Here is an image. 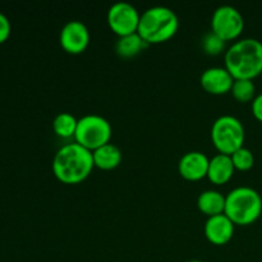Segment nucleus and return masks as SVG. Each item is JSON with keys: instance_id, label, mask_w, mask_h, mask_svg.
Segmentation results:
<instances>
[{"instance_id": "f257e3e1", "label": "nucleus", "mask_w": 262, "mask_h": 262, "mask_svg": "<svg viewBox=\"0 0 262 262\" xmlns=\"http://www.w3.org/2000/svg\"><path fill=\"white\" fill-rule=\"evenodd\" d=\"M94 166L92 151L77 142L61 146L53 159L54 176L66 184L83 182L91 174Z\"/></svg>"}, {"instance_id": "f03ea898", "label": "nucleus", "mask_w": 262, "mask_h": 262, "mask_svg": "<svg viewBox=\"0 0 262 262\" xmlns=\"http://www.w3.org/2000/svg\"><path fill=\"white\" fill-rule=\"evenodd\" d=\"M225 68L234 79H253L262 73V42L257 38L238 40L225 53Z\"/></svg>"}, {"instance_id": "7ed1b4c3", "label": "nucleus", "mask_w": 262, "mask_h": 262, "mask_svg": "<svg viewBox=\"0 0 262 262\" xmlns=\"http://www.w3.org/2000/svg\"><path fill=\"white\" fill-rule=\"evenodd\" d=\"M178 27V15L173 9L163 5H155L141 13L137 32L150 45L168 41L176 35Z\"/></svg>"}, {"instance_id": "20e7f679", "label": "nucleus", "mask_w": 262, "mask_h": 262, "mask_svg": "<svg viewBox=\"0 0 262 262\" xmlns=\"http://www.w3.org/2000/svg\"><path fill=\"white\" fill-rule=\"evenodd\" d=\"M262 197L248 186L235 187L225 196L224 214L237 225H248L260 217Z\"/></svg>"}, {"instance_id": "39448f33", "label": "nucleus", "mask_w": 262, "mask_h": 262, "mask_svg": "<svg viewBox=\"0 0 262 262\" xmlns=\"http://www.w3.org/2000/svg\"><path fill=\"white\" fill-rule=\"evenodd\" d=\"M246 132L242 122L234 115H220L211 127V140L219 152L232 155L245 143Z\"/></svg>"}, {"instance_id": "423d86ee", "label": "nucleus", "mask_w": 262, "mask_h": 262, "mask_svg": "<svg viewBox=\"0 0 262 262\" xmlns=\"http://www.w3.org/2000/svg\"><path fill=\"white\" fill-rule=\"evenodd\" d=\"M112 133V124L106 118L99 114H87L78 119L74 138L77 143L94 151L109 143Z\"/></svg>"}, {"instance_id": "0eeeda50", "label": "nucleus", "mask_w": 262, "mask_h": 262, "mask_svg": "<svg viewBox=\"0 0 262 262\" xmlns=\"http://www.w3.org/2000/svg\"><path fill=\"white\" fill-rule=\"evenodd\" d=\"M245 28L242 13L233 5H220L214 10L211 18V31L224 41L237 38Z\"/></svg>"}, {"instance_id": "6e6552de", "label": "nucleus", "mask_w": 262, "mask_h": 262, "mask_svg": "<svg viewBox=\"0 0 262 262\" xmlns=\"http://www.w3.org/2000/svg\"><path fill=\"white\" fill-rule=\"evenodd\" d=\"M141 13L128 2H117L107 10V25L119 37L136 33L140 25Z\"/></svg>"}, {"instance_id": "1a4fd4ad", "label": "nucleus", "mask_w": 262, "mask_h": 262, "mask_svg": "<svg viewBox=\"0 0 262 262\" xmlns=\"http://www.w3.org/2000/svg\"><path fill=\"white\" fill-rule=\"evenodd\" d=\"M59 41L67 53L81 54L90 43V31L81 20H69L61 28Z\"/></svg>"}, {"instance_id": "9d476101", "label": "nucleus", "mask_w": 262, "mask_h": 262, "mask_svg": "<svg viewBox=\"0 0 262 262\" xmlns=\"http://www.w3.org/2000/svg\"><path fill=\"white\" fill-rule=\"evenodd\" d=\"M200 82L204 90L210 94L223 95L230 92L234 77L225 67H211L202 72Z\"/></svg>"}, {"instance_id": "9b49d317", "label": "nucleus", "mask_w": 262, "mask_h": 262, "mask_svg": "<svg viewBox=\"0 0 262 262\" xmlns=\"http://www.w3.org/2000/svg\"><path fill=\"white\" fill-rule=\"evenodd\" d=\"M210 159L201 151H188L181 158L178 170L188 181H199L207 176Z\"/></svg>"}, {"instance_id": "f8f14e48", "label": "nucleus", "mask_w": 262, "mask_h": 262, "mask_svg": "<svg viewBox=\"0 0 262 262\" xmlns=\"http://www.w3.org/2000/svg\"><path fill=\"white\" fill-rule=\"evenodd\" d=\"M234 223L223 212L207 217L205 223V235L214 245H225L234 234Z\"/></svg>"}, {"instance_id": "ddd939ff", "label": "nucleus", "mask_w": 262, "mask_h": 262, "mask_svg": "<svg viewBox=\"0 0 262 262\" xmlns=\"http://www.w3.org/2000/svg\"><path fill=\"white\" fill-rule=\"evenodd\" d=\"M234 169L230 155L219 152L210 159L207 177L214 184H224L232 178Z\"/></svg>"}, {"instance_id": "4468645a", "label": "nucleus", "mask_w": 262, "mask_h": 262, "mask_svg": "<svg viewBox=\"0 0 262 262\" xmlns=\"http://www.w3.org/2000/svg\"><path fill=\"white\" fill-rule=\"evenodd\" d=\"M95 166L102 170H112L122 163V151L114 143L109 142L92 151Z\"/></svg>"}, {"instance_id": "2eb2a0df", "label": "nucleus", "mask_w": 262, "mask_h": 262, "mask_svg": "<svg viewBox=\"0 0 262 262\" xmlns=\"http://www.w3.org/2000/svg\"><path fill=\"white\" fill-rule=\"evenodd\" d=\"M197 206L209 216L223 214L225 210V196L222 192L215 189H206L200 193L197 199Z\"/></svg>"}, {"instance_id": "dca6fc26", "label": "nucleus", "mask_w": 262, "mask_h": 262, "mask_svg": "<svg viewBox=\"0 0 262 262\" xmlns=\"http://www.w3.org/2000/svg\"><path fill=\"white\" fill-rule=\"evenodd\" d=\"M147 46L148 43L138 35V32H136L118 38L115 43V51L122 58H133L145 50Z\"/></svg>"}, {"instance_id": "f3484780", "label": "nucleus", "mask_w": 262, "mask_h": 262, "mask_svg": "<svg viewBox=\"0 0 262 262\" xmlns=\"http://www.w3.org/2000/svg\"><path fill=\"white\" fill-rule=\"evenodd\" d=\"M78 124V119L73 114L68 112L59 113L55 115L53 120V129L56 136L61 138H71L74 137Z\"/></svg>"}, {"instance_id": "a211bd4d", "label": "nucleus", "mask_w": 262, "mask_h": 262, "mask_svg": "<svg viewBox=\"0 0 262 262\" xmlns=\"http://www.w3.org/2000/svg\"><path fill=\"white\" fill-rule=\"evenodd\" d=\"M230 92L239 102L253 101L256 97V86L252 79H234Z\"/></svg>"}, {"instance_id": "6ab92c4d", "label": "nucleus", "mask_w": 262, "mask_h": 262, "mask_svg": "<svg viewBox=\"0 0 262 262\" xmlns=\"http://www.w3.org/2000/svg\"><path fill=\"white\" fill-rule=\"evenodd\" d=\"M230 158H232L233 164H234V168L238 169V170H250L253 166V164H255L253 152L250 148L245 147V146L235 150L230 155Z\"/></svg>"}, {"instance_id": "aec40b11", "label": "nucleus", "mask_w": 262, "mask_h": 262, "mask_svg": "<svg viewBox=\"0 0 262 262\" xmlns=\"http://www.w3.org/2000/svg\"><path fill=\"white\" fill-rule=\"evenodd\" d=\"M225 42L227 41L223 40L220 36H217L216 33L210 31L206 35L202 37V49L206 54L209 55H219L220 53H223L225 49Z\"/></svg>"}, {"instance_id": "412c9836", "label": "nucleus", "mask_w": 262, "mask_h": 262, "mask_svg": "<svg viewBox=\"0 0 262 262\" xmlns=\"http://www.w3.org/2000/svg\"><path fill=\"white\" fill-rule=\"evenodd\" d=\"M10 31H12V26H10V20L4 13L0 12V43L8 40L10 36Z\"/></svg>"}, {"instance_id": "4be33fe9", "label": "nucleus", "mask_w": 262, "mask_h": 262, "mask_svg": "<svg viewBox=\"0 0 262 262\" xmlns=\"http://www.w3.org/2000/svg\"><path fill=\"white\" fill-rule=\"evenodd\" d=\"M252 113L256 119L262 122V92L256 95V97L252 101Z\"/></svg>"}, {"instance_id": "5701e85b", "label": "nucleus", "mask_w": 262, "mask_h": 262, "mask_svg": "<svg viewBox=\"0 0 262 262\" xmlns=\"http://www.w3.org/2000/svg\"><path fill=\"white\" fill-rule=\"evenodd\" d=\"M189 262H202V261H200V260H191Z\"/></svg>"}]
</instances>
